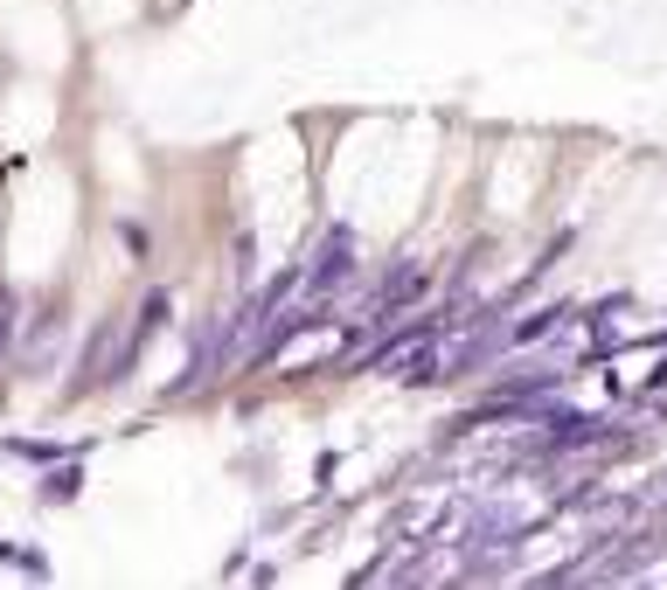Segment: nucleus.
<instances>
[{
  "instance_id": "39448f33",
  "label": "nucleus",
  "mask_w": 667,
  "mask_h": 590,
  "mask_svg": "<svg viewBox=\"0 0 667 590\" xmlns=\"http://www.w3.org/2000/svg\"><path fill=\"white\" fill-rule=\"evenodd\" d=\"M431 375H438V348H425L417 361H404V383H431Z\"/></svg>"
},
{
  "instance_id": "7ed1b4c3",
  "label": "nucleus",
  "mask_w": 667,
  "mask_h": 590,
  "mask_svg": "<svg viewBox=\"0 0 667 590\" xmlns=\"http://www.w3.org/2000/svg\"><path fill=\"white\" fill-rule=\"evenodd\" d=\"M78 486H84V472H78V466H63V472H49V480H43V501H49V507H63V501H78Z\"/></svg>"
},
{
  "instance_id": "f257e3e1",
  "label": "nucleus",
  "mask_w": 667,
  "mask_h": 590,
  "mask_svg": "<svg viewBox=\"0 0 667 590\" xmlns=\"http://www.w3.org/2000/svg\"><path fill=\"white\" fill-rule=\"evenodd\" d=\"M348 272H355V237L348 230H334L327 237V251H320V264H313V278H307V292L320 299V292H334V285H348Z\"/></svg>"
},
{
  "instance_id": "f03ea898",
  "label": "nucleus",
  "mask_w": 667,
  "mask_h": 590,
  "mask_svg": "<svg viewBox=\"0 0 667 590\" xmlns=\"http://www.w3.org/2000/svg\"><path fill=\"white\" fill-rule=\"evenodd\" d=\"M14 459H35V466H56V459H78V445H28V437H8Z\"/></svg>"
},
{
  "instance_id": "20e7f679",
  "label": "nucleus",
  "mask_w": 667,
  "mask_h": 590,
  "mask_svg": "<svg viewBox=\"0 0 667 590\" xmlns=\"http://www.w3.org/2000/svg\"><path fill=\"white\" fill-rule=\"evenodd\" d=\"M14 334H22V327H14V292H8V285H0V354L14 348Z\"/></svg>"
}]
</instances>
